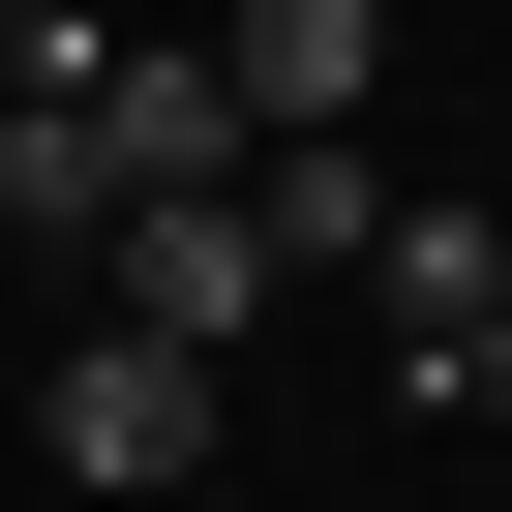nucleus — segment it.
<instances>
[{
    "label": "nucleus",
    "instance_id": "1",
    "mask_svg": "<svg viewBox=\"0 0 512 512\" xmlns=\"http://www.w3.org/2000/svg\"><path fill=\"white\" fill-rule=\"evenodd\" d=\"M211 422H241V362H181V332H121V302L31 362V452H61V482H121V512H151V482H211Z\"/></svg>",
    "mask_w": 512,
    "mask_h": 512
},
{
    "label": "nucleus",
    "instance_id": "2",
    "mask_svg": "<svg viewBox=\"0 0 512 512\" xmlns=\"http://www.w3.org/2000/svg\"><path fill=\"white\" fill-rule=\"evenodd\" d=\"M91 272H121V332L241 362V332H272V211H241V151H211V181H121V241H91Z\"/></svg>",
    "mask_w": 512,
    "mask_h": 512
},
{
    "label": "nucleus",
    "instance_id": "3",
    "mask_svg": "<svg viewBox=\"0 0 512 512\" xmlns=\"http://www.w3.org/2000/svg\"><path fill=\"white\" fill-rule=\"evenodd\" d=\"M362 332H392V392H452V362L512 332V211H422V181H392V241H362Z\"/></svg>",
    "mask_w": 512,
    "mask_h": 512
},
{
    "label": "nucleus",
    "instance_id": "4",
    "mask_svg": "<svg viewBox=\"0 0 512 512\" xmlns=\"http://www.w3.org/2000/svg\"><path fill=\"white\" fill-rule=\"evenodd\" d=\"M211 91H241V151H272V121H362V91H392V0H241Z\"/></svg>",
    "mask_w": 512,
    "mask_h": 512
},
{
    "label": "nucleus",
    "instance_id": "5",
    "mask_svg": "<svg viewBox=\"0 0 512 512\" xmlns=\"http://www.w3.org/2000/svg\"><path fill=\"white\" fill-rule=\"evenodd\" d=\"M452 422H482V452H512V332H482V362H452Z\"/></svg>",
    "mask_w": 512,
    "mask_h": 512
},
{
    "label": "nucleus",
    "instance_id": "6",
    "mask_svg": "<svg viewBox=\"0 0 512 512\" xmlns=\"http://www.w3.org/2000/svg\"><path fill=\"white\" fill-rule=\"evenodd\" d=\"M31 61H61V0H0V91H31Z\"/></svg>",
    "mask_w": 512,
    "mask_h": 512
}]
</instances>
